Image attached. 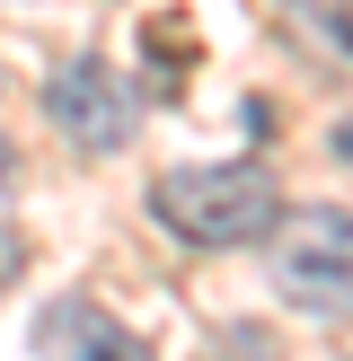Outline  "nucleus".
I'll return each mask as SVG.
<instances>
[{"instance_id":"obj_1","label":"nucleus","mask_w":353,"mask_h":361,"mask_svg":"<svg viewBox=\"0 0 353 361\" xmlns=\"http://www.w3.org/2000/svg\"><path fill=\"white\" fill-rule=\"evenodd\" d=\"M150 212L159 229H176L186 247H247L282 221V194L265 168L247 159H221V168H168L150 185Z\"/></svg>"},{"instance_id":"obj_2","label":"nucleus","mask_w":353,"mask_h":361,"mask_svg":"<svg viewBox=\"0 0 353 361\" xmlns=\"http://www.w3.org/2000/svg\"><path fill=\"white\" fill-rule=\"evenodd\" d=\"M274 291L300 300V309H327L345 317L353 309V212L335 203H309V212H282L274 221Z\"/></svg>"},{"instance_id":"obj_3","label":"nucleus","mask_w":353,"mask_h":361,"mask_svg":"<svg viewBox=\"0 0 353 361\" xmlns=\"http://www.w3.org/2000/svg\"><path fill=\"white\" fill-rule=\"evenodd\" d=\"M44 115H53V133H62L71 150L106 159V150L133 141L141 106H133V88H124V71H106V53H71V62H53V80H44Z\"/></svg>"},{"instance_id":"obj_4","label":"nucleus","mask_w":353,"mask_h":361,"mask_svg":"<svg viewBox=\"0 0 353 361\" xmlns=\"http://www.w3.org/2000/svg\"><path fill=\"white\" fill-rule=\"evenodd\" d=\"M35 361H150V344L88 300H53L44 326H35Z\"/></svg>"},{"instance_id":"obj_5","label":"nucleus","mask_w":353,"mask_h":361,"mask_svg":"<svg viewBox=\"0 0 353 361\" xmlns=\"http://www.w3.org/2000/svg\"><path fill=\"white\" fill-rule=\"evenodd\" d=\"M274 9H282V27H292L318 62H335L353 80V0H274Z\"/></svg>"},{"instance_id":"obj_6","label":"nucleus","mask_w":353,"mask_h":361,"mask_svg":"<svg viewBox=\"0 0 353 361\" xmlns=\"http://www.w3.org/2000/svg\"><path fill=\"white\" fill-rule=\"evenodd\" d=\"M150 62H159V80H186V71H194V35L176 27V18L150 27Z\"/></svg>"},{"instance_id":"obj_7","label":"nucleus","mask_w":353,"mask_h":361,"mask_svg":"<svg viewBox=\"0 0 353 361\" xmlns=\"http://www.w3.org/2000/svg\"><path fill=\"white\" fill-rule=\"evenodd\" d=\"M18 274H27V238H18V229H0V291H9Z\"/></svg>"},{"instance_id":"obj_8","label":"nucleus","mask_w":353,"mask_h":361,"mask_svg":"<svg viewBox=\"0 0 353 361\" xmlns=\"http://www.w3.org/2000/svg\"><path fill=\"white\" fill-rule=\"evenodd\" d=\"M335 150H345V159H353V123H345V133H335Z\"/></svg>"},{"instance_id":"obj_9","label":"nucleus","mask_w":353,"mask_h":361,"mask_svg":"<svg viewBox=\"0 0 353 361\" xmlns=\"http://www.w3.org/2000/svg\"><path fill=\"white\" fill-rule=\"evenodd\" d=\"M0 185H9V150H0Z\"/></svg>"}]
</instances>
